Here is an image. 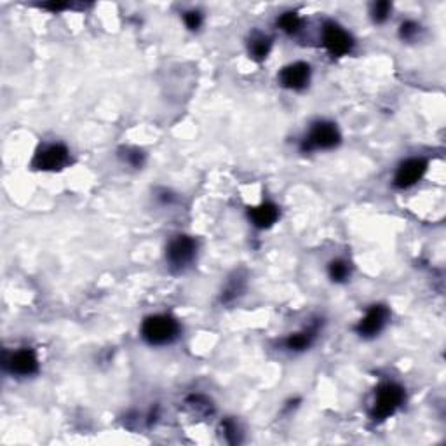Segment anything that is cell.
I'll use <instances>...</instances> for the list:
<instances>
[{
    "label": "cell",
    "instance_id": "obj_1",
    "mask_svg": "<svg viewBox=\"0 0 446 446\" xmlns=\"http://www.w3.org/2000/svg\"><path fill=\"white\" fill-rule=\"evenodd\" d=\"M180 334V324L166 314L150 316L141 324V337L150 345H167Z\"/></svg>",
    "mask_w": 446,
    "mask_h": 446
},
{
    "label": "cell",
    "instance_id": "obj_2",
    "mask_svg": "<svg viewBox=\"0 0 446 446\" xmlns=\"http://www.w3.org/2000/svg\"><path fill=\"white\" fill-rule=\"evenodd\" d=\"M404 401V389L394 382L382 383L376 389L375 403L371 408V418L373 420H385L390 415L396 413L397 408L403 404Z\"/></svg>",
    "mask_w": 446,
    "mask_h": 446
},
{
    "label": "cell",
    "instance_id": "obj_3",
    "mask_svg": "<svg viewBox=\"0 0 446 446\" xmlns=\"http://www.w3.org/2000/svg\"><path fill=\"white\" fill-rule=\"evenodd\" d=\"M340 143V132H338L337 125L333 122L321 121L314 124V128L310 129L309 136L303 139L302 150L303 152H310V150L316 148H333Z\"/></svg>",
    "mask_w": 446,
    "mask_h": 446
},
{
    "label": "cell",
    "instance_id": "obj_4",
    "mask_svg": "<svg viewBox=\"0 0 446 446\" xmlns=\"http://www.w3.org/2000/svg\"><path fill=\"white\" fill-rule=\"evenodd\" d=\"M195 253H197V243L188 236H178L167 246V263L173 270H183L187 265L192 263Z\"/></svg>",
    "mask_w": 446,
    "mask_h": 446
},
{
    "label": "cell",
    "instance_id": "obj_5",
    "mask_svg": "<svg viewBox=\"0 0 446 446\" xmlns=\"http://www.w3.org/2000/svg\"><path fill=\"white\" fill-rule=\"evenodd\" d=\"M323 42L324 47L330 51L331 56H340L348 54L354 47V40H352L351 35L344 30L341 26H338L337 23H331L328 21L323 28Z\"/></svg>",
    "mask_w": 446,
    "mask_h": 446
},
{
    "label": "cell",
    "instance_id": "obj_6",
    "mask_svg": "<svg viewBox=\"0 0 446 446\" xmlns=\"http://www.w3.org/2000/svg\"><path fill=\"white\" fill-rule=\"evenodd\" d=\"M68 159V148H66L65 145L56 143V145L45 146V148H42L40 152L37 153V157H35L33 160V166L42 171H56L61 169L63 166H66Z\"/></svg>",
    "mask_w": 446,
    "mask_h": 446
},
{
    "label": "cell",
    "instance_id": "obj_7",
    "mask_svg": "<svg viewBox=\"0 0 446 446\" xmlns=\"http://www.w3.org/2000/svg\"><path fill=\"white\" fill-rule=\"evenodd\" d=\"M387 321H389V310H387V307L373 305L366 312V316L359 321V324L355 326V331L364 338L376 337L385 328Z\"/></svg>",
    "mask_w": 446,
    "mask_h": 446
},
{
    "label": "cell",
    "instance_id": "obj_8",
    "mask_svg": "<svg viewBox=\"0 0 446 446\" xmlns=\"http://www.w3.org/2000/svg\"><path fill=\"white\" fill-rule=\"evenodd\" d=\"M427 171V160L424 159H408L397 167L396 176H394V185L397 188H410L417 181L422 180V176Z\"/></svg>",
    "mask_w": 446,
    "mask_h": 446
},
{
    "label": "cell",
    "instance_id": "obj_9",
    "mask_svg": "<svg viewBox=\"0 0 446 446\" xmlns=\"http://www.w3.org/2000/svg\"><path fill=\"white\" fill-rule=\"evenodd\" d=\"M310 80V66L307 63H293V65L284 66L279 73V82L281 86H284L286 89L293 91H302L303 87H307Z\"/></svg>",
    "mask_w": 446,
    "mask_h": 446
},
{
    "label": "cell",
    "instance_id": "obj_10",
    "mask_svg": "<svg viewBox=\"0 0 446 446\" xmlns=\"http://www.w3.org/2000/svg\"><path fill=\"white\" fill-rule=\"evenodd\" d=\"M6 366L9 368L10 373L20 376H30L38 371L37 355L30 348H21V351L13 352L6 359Z\"/></svg>",
    "mask_w": 446,
    "mask_h": 446
},
{
    "label": "cell",
    "instance_id": "obj_11",
    "mask_svg": "<svg viewBox=\"0 0 446 446\" xmlns=\"http://www.w3.org/2000/svg\"><path fill=\"white\" fill-rule=\"evenodd\" d=\"M279 218V208L272 202H263L256 208L249 209V220L256 229H268Z\"/></svg>",
    "mask_w": 446,
    "mask_h": 446
},
{
    "label": "cell",
    "instance_id": "obj_12",
    "mask_svg": "<svg viewBox=\"0 0 446 446\" xmlns=\"http://www.w3.org/2000/svg\"><path fill=\"white\" fill-rule=\"evenodd\" d=\"M316 337H317V324H314V326L305 328V330L298 331V333L289 334V337L286 338V348L295 352L307 351V348L314 344Z\"/></svg>",
    "mask_w": 446,
    "mask_h": 446
},
{
    "label": "cell",
    "instance_id": "obj_13",
    "mask_svg": "<svg viewBox=\"0 0 446 446\" xmlns=\"http://www.w3.org/2000/svg\"><path fill=\"white\" fill-rule=\"evenodd\" d=\"M270 38L265 37V35L261 33H254L249 40V54L253 56L256 61H263L268 56V52H270Z\"/></svg>",
    "mask_w": 446,
    "mask_h": 446
},
{
    "label": "cell",
    "instance_id": "obj_14",
    "mask_svg": "<svg viewBox=\"0 0 446 446\" xmlns=\"http://www.w3.org/2000/svg\"><path fill=\"white\" fill-rule=\"evenodd\" d=\"M244 291V279L240 275H236L229 281L226 288L222 293V302L223 303H232L233 300L239 298Z\"/></svg>",
    "mask_w": 446,
    "mask_h": 446
},
{
    "label": "cell",
    "instance_id": "obj_15",
    "mask_svg": "<svg viewBox=\"0 0 446 446\" xmlns=\"http://www.w3.org/2000/svg\"><path fill=\"white\" fill-rule=\"evenodd\" d=\"M328 272H330L331 281L344 282V281H347V277L351 275V267H348L347 261L334 260V261H331L330 267H328Z\"/></svg>",
    "mask_w": 446,
    "mask_h": 446
},
{
    "label": "cell",
    "instance_id": "obj_16",
    "mask_svg": "<svg viewBox=\"0 0 446 446\" xmlns=\"http://www.w3.org/2000/svg\"><path fill=\"white\" fill-rule=\"evenodd\" d=\"M277 26L282 31H286V33H295L302 26V20H300V16L296 13H284L277 20Z\"/></svg>",
    "mask_w": 446,
    "mask_h": 446
},
{
    "label": "cell",
    "instance_id": "obj_17",
    "mask_svg": "<svg viewBox=\"0 0 446 446\" xmlns=\"http://www.w3.org/2000/svg\"><path fill=\"white\" fill-rule=\"evenodd\" d=\"M390 10H392V6L387 0H382V2H376L371 9V16L375 23H383V21L389 20Z\"/></svg>",
    "mask_w": 446,
    "mask_h": 446
},
{
    "label": "cell",
    "instance_id": "obj_18",
    "mask_svg": "<svg viewBox=\"0 0 446 446\" xmlns=\"http://www.w3.org/2000/svg\"><path fill=\"white\" fill-rule=\"evenodd\" d=\"M121 155L122 159H124L128 164H131L132 167H139L143 164V159H145L143 152H139L138 148H125L122 150Z\"/></svg>",
    "mask_w": 446,
    "mask_h": 446
},
{
    "label": "cell",
    "instance_id": "obj_19",
    "mask_svg": "<svg viewBox=\"0 0 446 446\" xmlns=\"http://www.w3.org/2000/svg\"><path fill=\"white\" fill-rule=\"evenodd\" d=\"M418 31H420V26H418L417 23H413V21H404V23L401 24L399 35L404 40H413L418 35Z\"/></svg>",
    "mask_w": 446,
    "mask_h": 446
},
{
    "label": "cell",
    "instance_id": "obj_20",
    "mask_svg": "<svg viewBox=\"0 0 446 446\" xmlns=\"http://www.w3.org/2000/svg\"><path fill=\"white\" fill-rule=\"evenodd\" d=\"M183 20H185V24H187V28H190V30H197L202 23V16L199 10H188V13H185Z\"/></svg>",
    "mask_w": 446,
    "mask_h": 446
},
{
    "label": "cell",
    "instance_id": "obj_21",
    "mask_svg": "<svg viewBox=\"0 0 446 446\" xmlns=\"http://www.w3.org/2000/svg\"><path fill=\"white\" fill-rule=\"evenodd\" d=\"M223 429H225V436L230 443L239 441V438H237V425L233 424V422L226 420L225 424H223Z\"/></svg>",
    "mask_w": 446,
    "mask_h": 446
}]
</instances>
